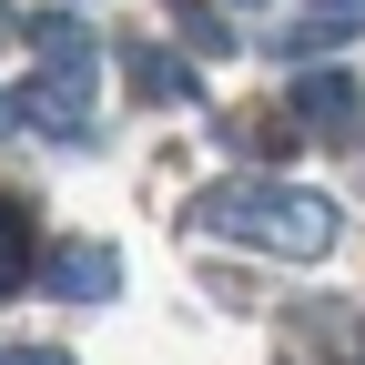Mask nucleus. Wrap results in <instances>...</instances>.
<instances>
[{
	"mask_svg": "<svg viewBox=\"0 0 365 365\" xmlns=\"http://www.w3.org/2000/svg\"><path fill=\"white\" fill-rule=\"evenodd\" d=\"M203 223L234 234V244H254V254H284V264H314L335 244V203L304 193V182H213Z\"/></svg>",
	"mask_w": 365,
	"mask_h": 365,
	"instance_id": "f257e3e1",
	"label": "nucleus"
},
{
	"mask_svg": "<svg viewBox=\"0 0 365 365\" xmlns=\"http://www.w3.org/2000/svg\"><path fill=\"white\" fill-rule=\"evenodd\" d=\"M81 102H91V31L81 21H41V81L21 91V112L81 132Z\"/></svg>",
	"mask_w": 365,
	"mask_h": 365,
	"instance_id": "f03ea898",
	"label": "nucleus"
},
{
	"mask_svg": "<svg viewBox=\"0 0 365 365\" xmlns=\"http://www.w3.org/2000/svg\"><path fill=\"white\" fill-rule=\"evenodd\" d=\"M112 284H122L112 244H51V294H71V304H112Z\"/></svg>",
	"mask_w": 365,
	"mask_h": 365,
	"instance_id": "7ed1b4c3",
	"label": "nucleus"
},
{
	"mask_svg": "<svg viewBox=\"0 0 365 365\" xmlns=\"http://www.w3.org/2000/svg\"><path fill=\"white\" fill-rule=\"evenodd\" d=\"M294 112H304L314 132H345V122H355V81H345V71H304V81H294Z\"/></svg>",
	"mask_w": 365,
	"mask_h": 365,
	"instance_id": "20e7f679",
	"label": "nucleus"
},
{
	"mask_svg": "<svg viewBox=\"0 0 365 365\" xmlns=\"http://www.w3.org/2000/svg\"><path fill=\"white\" fill-rule=\"evenodd\" d=\"M31 274H41V254H31V223H21V203H11V193H0V294H21Z\"/></svg>",
	"mask_w": 365,
	"mask_h": 365,
	"instance_id": "39448f33",
	"label": "nucleus"
},
{
	"mask_svg": "<svg viewBox=\"0 0 365 365\" xmlns=\"http://www.w3.org/2000/svg\"><path fill=\"white\" fill-rule=\"evenodd\" d=\"M132 81H143V91H182V71H173L163 51H132Z\"/></svg>",
	"mask_w": 365,
	"mask_h": 365,
	"instance_id": "423d86ee",
	"label": "nucleus"
},
{
	"mask_svg": "<svg viewBox=\"0 0 365 365\" xmlns=\"http://www.w3.org/2000/svg\"><path fill=\"white\" fill-rule=\"evenodd\" d=\"M0 365H71L61 345H0Z\"/></svg>",
	"mask_w": 365,
	"mask_h": 365,
	"instance_id": "0eeeda50",
	"label": "nucleus"
},
{
	"mask_svg": "<svg viewBox=\"0 0 365 365\" xmlns=\"http://www.w3.org/2000/svg\"><path fill=\"white\" fill-rule=\"evenodd\" d=\"M11 112H21V102H11V91H0V132H11Z\"/></svg>",
	"mask_w": 365,
	"mask_h": 365,
	"instance_id": "6e6552de",
	"label": "nucleus"
},
{
	"mask_svg": "<svg viewBox=\"0 0 365 365\" xmlns=\"http://www.w3.org/2000/svg\"><path fill=\"white\" fill-rule=\"evenodd\" d=\"M325 11H355V0H325Z\"/></svg>",
	"mask_w": 365,
	"mask_h": 365,
	"instance_id": "1a4fd4ad",
	"label": "nucleus"
}]
</instances>
